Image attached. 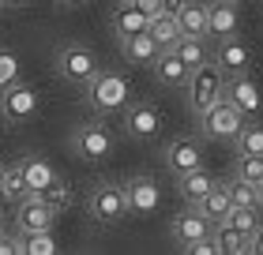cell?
Instances as JSON below:
<instances>
[{
	"label": "cell",
	"mask_w": 263,
	"mask_h": 255,
	"mask_svg": "<svg viewBox=\"0 0 263 255\" xmlns=\"http://www.w3.org/2000/svg\"><path fill=\"white\" fill-rule=\"evenodd\" d=\"M233 150L237 154H263V124L256 120H245L233 135Z\"/></svg>",
	"instance_id": "4316f807"
},
{
	"label": "cell",
	"mask_w": 263,
	"mask_h": 255,
	"mask_svg": "<svg viewBox=\"0 0 263 255\" xmlns=\"http://www.w3.org/2000/svg\"><path fill=\"white\" fill-rule=\"evenodd\" d=\"M241 30V11H237V0H214L207 4V38H233Z\"/></svg>",
	"instance_id": "2e32d148"
},
{
	"label": "cell",
	"mask_w": 263,
	"mask_h": 255,
	"mask_svg": "<svg viewBox=\"0 0 263 255\" xmlns=\"http://www.w3.org/2000/svg\"><path fill=\"white\" fill-rule=\"evenodd\" d=\"M19 173H23V180H27V188H30V191L45 188V184H49V180L57 176V173H53V165L45 162V158H23V162H19Z\"/></svg>",
	"instance_id": "484cf974"
},
{
	"label": "cell",
	"mask_w": 263,
	"mask_h": 255,
	"mask_svg": "<svg viewBox=\"0 0 263 255\" xmlns=\"http://www.w3.org/2000/svg\"><path fill=\"white\" fill-rule=\"evenodd\" d=\"M214 184H218L214 173H211L207 165H199V169H192V173H181V176H177V195H181L188 206H196Z\"/></svg>",
	"instance_id": "ac0fdd59"
},
{
	"label": "cell",
	"mask_w": 263,
	"mask_h": 255,
	"mask_svg": "<svg viewBox=\"0 0 263 255\" xmlns=\"http://www.w3.org/2000/svg\"><path fill=\"white\" fill-rule=\"evenodd\" d=\"M158 131H162V113L154 102H132L124 109V135L128 139L147 143V139H158Z\"/></svg>",
	"instance_id": "9c48e42d"
},
{
	"label": "cell",
	"mask_w": 263,
	"mask_h": 255,
	"mask_svg": "<svg viewBox=\"0 0 263 255\" xmlns=\"http://www.w3.org/2000/svg\"><path fill=\"white\" fill-rule=\"evenodd\" d=\"M211 229H214V225L207 222V218H203L196 206H188V210H181V214H177L173 222H170V237H173V244H177V248H188L192 240L211 237Z\"/></svg>",
	"instance_id": "5bb4252c"
},
{
	"label": "cell",
	"mask_w": 263,
	"mask_h": 255,
	"mask_svg": "<svg viewBox=\"0 0 263 255\" xmlns=\"http://www.w3.org/2000/svg\"><path fill=\"white\" fill-rule=\"evenodd\" d=\"M71 147H76V154L83 158V162H109L113 150H117V135L113 128L105 124V120H90V124H79L76 128V139H71Z\"/></svg>",
	"instance_id": "3957f363"
},
{
	"label": "cell",
	"mask_w": 263,
	"mask_h": 255,
	"mask_svg": "<svg viewBox=\"0 0 263 255\" xmlns=\"http://www.w3.org/2000/svg\"><path fill=\"white\" fill-rule=\"evenodd\" d=\"M0 255H23V233H0Z\"/></svg>",
	"instance_id": "836d02e7"
},
{
	"label": "cell",
	"mask_w": 263,
	"mask_h": 255,
	"mask_svg": "<svg viewBox=\"0 0 263 255\" xmlns=\"http://www.w3.org/2000/svg\"><path fill=\"white\" fill-rule=\"evenodd\" d=\"M27 195H30V188H27V180H23L19 165H8L4 169V203H19Z\"/></svg>",
	"instance_id": "4dcf8cb0"
},
{
	"label": "cell",
	"mask_w": 263,
	"mask_h": 255,
	"mask_svg": "<svg viewBox=\"0 0 263 255\" xmlns=\"http://www.w3.org/2000/svg\"><path fill=\"white\" fill-rule=\"evenodd\" d=\"M38 113V90L27 87V83H11V87L0 90V116L8 120V124H23V120H30Z\"/></svg>",
	"instance_id": "52a82bcc"
},
{
	"label": "cell",
	"mask_w": 263,
	"mask_h": 255,
	"mask_svg": "<svg viewBox=\"0 0 263 255\" xmlns=\"http://www.w3.org/2000/svg\"><path fill=\"white\" fill-rule=\"evenodd\" d=\"M0 4H4V8H27L30 0H0Z\"/></svg>",
	"instance_id": "8d00e7d4"
},
{
	"label": "cell",
	"mask_w": 263,
	"mask_h": 255,
	"mask_svg": "<svg viewBox=\"0 0 263 255\" xmlns=\"http://www.w3.org/2000/svg\"><path fill=\"white\" fill-rule=\"evenodd\" d=\"M170 15L177 19L181 34L207 38V4H199V0H170Z\"/></svg>",
	"instance_id": "9a60e30c"
},
{
	"label": "cell",
	"mask_w": 263,
	"mask_h": 255,
	"mask_svg": "<svg viewBox=\"0 0 263 255\" xmlns=\"http://www.w3.org/2000/svg\"><path fill=\"white\" fill-rule=\"evenodd\" d=\"M113 34L117 38H132V34H147V23H151V15H143V11L136 8V4H117V11H113Z\"/></svg>",
	"instance_id": "44dd1931"
},
{
	"label": "cell",
	"mask_w": 263,
	"mask_h": 255,
	"mask_svg": "<svg viewBox=\"0 0 263 255\" xmlns=\"http://www.w3.org/2000/svg\"><path fill=\"white\" fill-rule=\"evenodd\" d=\"M34 195H38L45 206H53L57 214H64V210H71V206H76V191H71V184H68V180H61V176H53L49 184L38 188Z\"/></svg>",
	"instance_id": "603a6c76"
},
{
	"label": "cell",
	"mask_w": 263,
	"mask_h": 255,
	"mask_svg": "<svg viewBox=\"0 0 263 255\" xmlns=\"http://www.w3.org/2000/svg\"><path fill=\"white\" fill-rule=\"evenodd\" d=\"M0 203H4V165H0Z\"/></svg>",
	"instance_id": "f35d334b"
},
{
	"label": "cell",
	"mask_w": 263,
	"mask_h": 255,
	"mask_svg": "<svg viewBox=\"0 0 263 255\" xmlns=\"http://www.w3.org/2000/svg\"><path fill=\"white\" fill-rule=\"evenodd\" d=\"M147 34L154 38V45H158V49H173V45L181 42V27H177V19L170 15V11L154 15V19L147 23Z\"/></svg>",
	"instance_id": "cb8c5ba5"
},
{
	"label": "cell",
	"mask_w": 263,
	"mask_h": 255,
	"mask_svg": "<svg viewBox=\"0 0 263 255\" xmlns=\"http://www.w3.org/2000/svg\"><path fill=\"white\" fill-rule=\"evenodd\" d=\"M87 87V102H90V109L94 113H117V109H124V102H128V79L124 75H117V71H105V68H98L94 75L83 83Z\"/></svg>",
	"instance_id": "7a4b0ae2"
},
{
	"label": "cell",
	"mask_w": 263,
	"mask_h": 255,
	"mask_svg": "<svg viewBox=\"0 0 263 255\" xmlns=\"http://www.w3.org/2000/svg\"><path fill=\"white\" fill-rule=\"evenodd\" d=\"M117 4H124V0H117Z\"/></svg>",
	"instance_id": "b9f144b4"
},
{
	"label": "cell",
	"mask_w": 263,
	"mask_h": 255,
	"mask_svg": "<svg viewBox=\"0 0 263 255\" xmlns=\"http://www.w3.org/2000/svg\"><path fill=\"white\" fill-rule=\"evenodd\" d=\"M211 60L226 71V75H241V71L252 68V49H248V45L233 34V38H218V45H214Z\"/></svg>",
	"instance_id": "4fadbf2b"
},
{
	"label": "cell",
	"mask_w": 263,
	"mask_h": 255,
	"mask_svg": "<svg viewBox=\"0 0 263 255\" xmlns=\"http://www.w3.org/2000/svg\"><path fill=\"white\" fill-rule=\"evenodd\" d=\"M226 188H230V199H233V206L263 210V206H259V188H256V184H248V180H237V176H230V180H226Z\"/></svg>",
	"instance_id": "83f0119b"
},
{
	"label": "cell",
	"mask_w": 263,
	"mask_h": 255,
	"mask_svg": "<svg viewBox=\"0 0 263 255\" xmlns=\"http://www.w3.org/2000/svg\"><path fill=\"white\" fill-rule=\"evenodd\" d=\"M151 68H154V79H158L162 87H170V90H184L188 71H192V68H188L173 49H162L158 56H154V64H151Z\"/></svg>",
	"instance_id": "e0dca14e"
},
{
	"label": "cell",
	"mask_w": 263,
	"mask_h": 255,
	"mask_svg": "<svg viewBox=\"0 0 263 255\" xmlns=\"http://www.w3.org/2000/svg\"><path fill=\"white\" fill-rule=\"evenodd\" d=\"M87 210L98 225H117L128 218V199H124V184H113V180H98L87 195Z\"/></svg>",
	"instance_id": "277c9868"
},
{
	"label": "cell",
	"mask_w": 263,
	"mask_h": 255,
	"mask_svg": "<svg viewBox=\"0 0 263 255\" xmlns=\"http://www.w3.org/2000/svg\"><path fill=\"white\" fill-rule=\"evenodd\" d=\"M121 53H124V60L132 68H151L162 49L154 45L151 34H132V38H121Z\"/></svg>",
	"instance_id": "ffe728a7"
},
{
	"label": "cell",
	"mask_w": 263,
	"mask_h": 255,
	"mask_svg": "<svg viewBox=\"0 0 263 255\" xmlns=\"http://www.w3.org/2000/svg\"><path fill=\"white\" fill-rule=\"evenodd\" d=\"M19 79V56L15 53H0V90L11 87Z\"/></svg>",
	"instance_id": "d6a6232c"
},
{
	"label": "cell",
	"mask_w": 263,
	"mask_h": 255,
	"mask_svg": "<svg viewBox=\"0 0 263 255\" xmlns=\"http://www.w3.org/2000/svg\"><path fill=\"white\" fill-rule=\"evenodd\" d=\"M259 206H263V184H259Z\"/></svg>",
	"instance_id": "60d3db41"
},
{
	"label": "cell",
	"mask_w": 263,
	"mask_h": 255,
	"mask_svg": "<svg viewBox=\"0 0 263 255\" xmlns=\"http://www.w3.org/2000/svg\"><path fill=\"white\" fill-rule=\"evenodd\" d=\"M184 90H188V102H192V113L199 116L203 109H211L214 102H222V94H226V71L214 64V60H207V64H199V68L188 71Z\"/></svg>",
	"instance_id": "6da1fadb"
},
{
	"label": "cell",
	"mask_w": 263,
	"mask_h": 255,
	"mask_svg": "<svg viewBox=\"0 0 263 255\" xmlns=\"http://www.w3.org/2000/svg\"><path fill=\"white\" fill-rule=\"evenodd\" d=\"M57 71L68 79V83H76V87H83L94 71H98V56H94L87 45H79V42H71L64 45L61 53H57Z\"/></svg>",
	"instance_id": "ba28073f"
},
{
	"label": "cell",
	"mask_w": 263,
	"mask_h": 255,
	"mask_svg": "<svg viewBox=\"0 0 263 255\" xmlns=\"http://www.w3.org/2000/svg\"><path fill=\"white\" fill-rule=\"evenodd\" d=\"M173 53L181 56L188 68H199V64L211 60V45H207V38H188V34H181V42L173 45Z\"/></svg>",
	"instance_id": "d4e9b609"
},
{
	"label": "cell",
	"mask_w": 263,
	"mask_h": 255,
	"mask_svg": "<svg viewBox=\"0 0 263 255\" xmlns=\"http://www.w3.org/2000/svg\"><path fill=\"white\" fill-rule=\"evenodd\" d=\"M124 199H128V214L132 218H147V214L158 210L162 191H158V184H154L151 176H132L124 184Z\"/></svg>",
	"instance_id": "8fae6325"
},
{
	"label": "cell",
	"mask_w": 263,
	"mask_h": 255,
	"mask_svg": "<svg viewBox=\"0 0 263 255\" xmlns=\"http://www.w3.org/2000/svg\"><path fill=\"white\" fill-rule=\"evenodd\" d=\"M53 251H57L53 229H42V233H23V255H53Z\"/></svg>",
	"instance_id": "f546056e"
},
{
	"label": "cell",
	"mask_w": 263,
	"mask_h": 255,
	"mask_svg": "<svg viewBox=\"0 0 263 255\" xmlns=\"http://www.w3.org/2000/svg\"><path fill=\"white\" fill-rule=\"evenodd\" d=\"M162 162L165 169H170L173 176H181V173H192V169L203 165V147H199V139H173L170 147L162 150Z\"/></svg>",
	"instance_id": "7c38bea8"
},
{
	"label": "cell",
	"mask_w": 263,
	"mask_h": 255,
	"mask_svg": "<svg viewBox=\"0 0 263 255\" xmlns=\"http://www.w3.org/2000/svg\"><path fill=\"white\" fill-rule=\"evenodd\" d=\"M222 98L230 102L245 120H256L259 109H263V94H259L256 79L248 75V71H241V75H226V94H222Z\"/></svg>",
	"instance_id": "8992f818"
},
{
	"label": "cell",
	"mask_w": 263,
	"mask_h": 255,
	"mask_svg": "<svg viewBox=\"0 0 263 255\" xmlns=\"http://www.w3.org/2000/svg\"><path fill=\"white\" fill-rule=\"evenodd\" d=\"M241 124H245V116L237 113L226 98L199 113V135L211 139V143H233V135H237V128H241Z\"/></svg>",
	"instance_id": "5b68a950"
},
{
	"label": "cell",
	"mask_w": 263,
	"mask_h": 255,
	"mask_svg": "<svg viewBox=\"0 0 263 255\" xmlns=\"http://www.w3.org/2000/svg\"><path fill=\"white\" fill-rule=\"evenodd\" d=\"M42 229H57V210L30 191L27 199L15 203V233H42Z\"/></svg>",
	"instance_id": "30bf717a"
},
{
	"label": "cell",
	"mask_w": 263,
	"mask_h": 255,
	"mask_svg": "<svg viewBox=\"0 0 263 255\" xmlns=\"http://www.w3.org/2000/svg\"><path fill=\"white\" fill-rule=\"evenodd\" d=\"M226 222L237 225V229H241V233H248V237H252L256 229L263 225V222H259V210H248V206H233V210L226 214Z\"/></svg>",
	"instance_id": "1f68e13d"
},
{
	"label": "cell",
	"mask_w": 263,
	"mask_h": 255,
	"mask_svg": "<svg viewBox=\"0 0 263 255\" xmlns=\"http://www.w3.org/2000/svg\"><path fill=\"white\" fill-rule=\"evenodd\" d=\"M248 255H263V225L252 233V251H248Z\"/></svg>",
	"instance_id": "d590c367"
},
{
	"label": "cell",
	"mask_w": 263,
	"mask_h": 255,
	"mask_svg": "<svg viewBox=\"0 0 263 255\" xmlns=\"http://www.w3.org/2000/svg\"><path fill=\"white\" fill-rule=\"evenodd\" d=\"M61 4H64V8H87L90 0H61Z\"/></svg>",
	"instance_id": "74e56055"
},
{
	"label": "cell",
	"mask_w": 263,
	"mask_h": 255,
	"mask_svg": "<svg viewBox=\"0 0 263 255\" xmlns=\"http://www.w3.org/2000/svg\"><path fill=\"white\" fill-rule=\"evenodd\" d=\"M211 237H214V244H218V255H248L252 251V237L241 233V229L230 225V222H214Z\"/></svg>",
	"instance_id": "d6986e66"
},
{
	"label": "cell",
	"mask_w": 263,
	"mask_h": 255,
	"mask_svg": "<svg viewBox=\"0 0 263 255\" xmlns=\"http://www.w3.org/2000/svg\"><path fill=\"white\" fill-rule=\"evenodd\" d=\"M237 180H248V184H263V154H237V169H233Z\"/></svg>",
	"instance_id": "f1b7e54d"
},
{
	"label": "cell",
	"mask_w": 263,
	"mask_h": 255,
	"mask_svg": "<svg viewBox=\"0 0 263 255\" xmlns=\"http://www.w3.org/2000/svg\"><path fill=\"white\" fill-rule=\"evenodd\" d=\"M0 233H4V210H0Z\"/></svg>",
	"instance_id": "ab89813d"
},
{
	"label": "cell",
	"mask_w": 263,
	"mask_h": 255,
	"mask_svg": "<svg viewBox=\"0 0 263 255\" xmlns=\"http://www.w3.org/2000/svg\"><path fill=\"white\" fill-rule=\"evenodd\" d=\"M196 210L203 214V218H207V222L214 225V222H226V214H230L233 210V199H230V188H226L222 184V180H218V184H214L211 191H207V195H203L199 203H196Z\"/></svg>",
	"instance_id": "7402d4cb"
},
{
	"label": "cell",
	"mask_w": 263,
	"mask_h": 255,
	"mask_svg": "<svg viewBox=\"0 0 263 255\" xmlns=\"http://www.w3.org/2000/svg\"><path fill=\"white\" fill-rule=\"evenodd\" d=\"M128 4H136L143 15H162V11H170V0H128Z\"/></svg>",
	"instance_id": "e575fe53"
}]
</instances>
